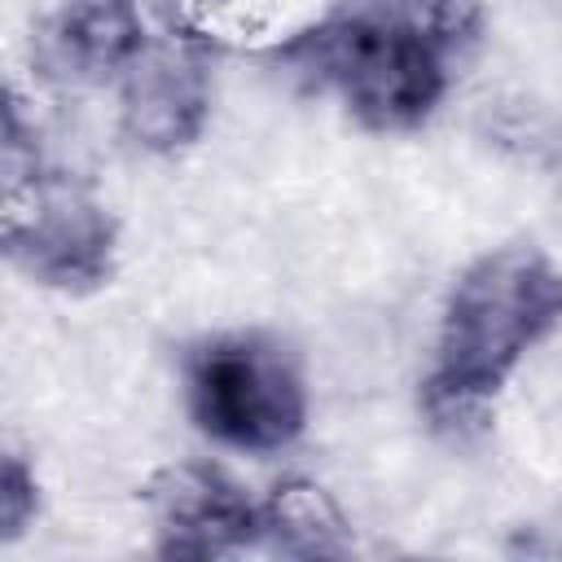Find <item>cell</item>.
<instances>
[{"mask_svg": "<svg viewBox=\"0 0 562 562\" xmlns=\"http://www.w3.org/2000/svg\"><path fill=\"white\" fill-rule=\"evenodd\" d=\"M562 325V272L536 246L474 259L439 316L435 378L501 395L505 378Z\"/></svg>", "mask_w": 562, "mask_h": 562, "instance_id": "1", "label": "cell"}, {"mask_svg": "<svg viewBox=\"0 0 562 562\" xmlns=\"http://www.w3.org/2000/svg\"><path fill=\"white\" fill-rule=\"evenodd\" d=\"M281 57L316 88L338 92L369 132L422 127L448 92V61L417 44L391 13H338L294 35Z\"/></svg>", "mask_w": 562, "mask_h": 562, "instance_id": "2", "label": "cell"}, {"mask_svg": "<svg viewBox=\"0 0 562 562\" xmlns=\"http://www.w3.org/2000/svg\"><path fill=\"white\" fill-rule=\"evenodd\" d=\"M184 404L215 443L268 457L307 426V378L268 334H220L184 360Z\"/></svg>", "mask_w": 562, "mask_h": 562, "instance_id": "3", "label": "cell"}, {"mask_svg": "<svg viewBox=\"0 0 562 562\" xmlns=\"http://www.w3.org/2000/svg\"><path fill=\"white\" fill-rule=\"evenodd\" d=\"M4 255L31 281L53 290H92L114 272L119 224L105 202L70 171L44 162L4 180Z\"/></svg>", "mask_w": 562, "mask_h": 562, "instance_id": "4", "label": "cell"}, {"mask_svg": "<svg viewBox=\"0 0 562 562\" xmlns=\"http://www.w3.org/2000/svg\"><path fill=\"white\" fill-rule=\"evenodd\" d=\"M211 53L189 35H149L119 75V132L145 154H180L211 123Z\"/></svg>", "mask_w": 562, "mask_h": 562, "instance_id": "5", "label": "cell"}, {"mask_svg": "<svg viewBox=\"0 0 562 562\" xmlns=\"http://www.w3.org/2000/svg\"><path fill=\"white\" fill-rule=\"evenodd\" d=\"M158 549L167 558H233L263 544L259 501L206 461H176L149 479Z\"/></svg>", "mask_w": 562, "mask_h": 562, "instance_id": "6", "label": "cell"}, {"mask_svg": "<svg viewBox=\"0 0 562 562\" xmlns=\"http://www.w3.org/2000/svg\"><path fill=\"white\" fill-rule=\"evenodd\" d=\"M149 44L136 0H61L44 22L35 61L61 83H119V75Z\"/></svg>", "mask_w": 562, "mask_h": 562, "instance_id": "7", "label": "cell"}, {"mask_svg": "<svg viewBox=\"0 0 562 562\" xmlns=\"http://www.w3.org/2000/svg\"><path fill=\"white\" fill-rule=\"evenodd\" d=\"M158 9L167 18V31L189 35L206 48H246V44L285 48L294 35L321 22L307 13L312 0H158Z\"/></svg>", "mask_w": 562, "mask_h": 562, "instance_id": "8", "label": "cell"}, {"mask_svg": "<svg viewBox=\"0 0 562 562\" xmlns=\"http://www.w3.org/2000/svg\"><path fill=\"white\" fill-rule=\"evenodd\" d=\"M263 544L290 558H342L351 549V518L342 501L312 474L277 479L259 501Z\"/></svg>", "mask_w": 562, "mask_h": 562, "instance_id": "9", "label": "cell"}, {"mask_svg": "<svg viewBox=\"0 0 562 562\" xmlns=\"http://www.w3.org/2000/svg\"><path fill=\"white\" fill-rule=\"evenodd\" d=\"M391 18L443 61L461 57L483 35V0H395Z\"/></svg>", "mask_w": 562, "mask_h": 562, "instance_id": "10", "label": "cell"}, {"mask_svg": "<svg viewBox=\"0 0 562 562\" xmlns=\"http://www.w3.org/2000/svg\"><path fill=\"white\" fill-rule=\"evenodd\" d=\"M40 514V479L26 465V457L9 452L0 470V540L26 536V527Z\"/></svg>", "mask_w": 562, "mask_h": 562, "instance_id": "11", "label": "cell"}]
</instances>
